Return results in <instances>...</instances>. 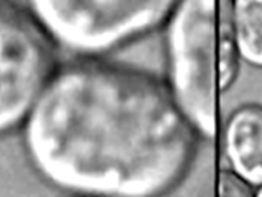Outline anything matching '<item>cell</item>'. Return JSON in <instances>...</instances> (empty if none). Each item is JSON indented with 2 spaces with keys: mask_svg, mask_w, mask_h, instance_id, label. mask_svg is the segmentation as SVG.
Returning <instances> with one entry per match:
<instances>
[{
  "mask_svg": "<svg viewBox=\"0 0 262 197\" xmlns=\"http://www.w3.org/2000/svg\"><path fill=\"white\" fill-rule=\"evenodd\" d=\"M167 85L196 134L213 139L214 85L227 90L241 70L232 0H179L167 21Z\"/></svg>",
  "mask_w": 262,
  "mask_h": 197,
  "instance_id": "2",
  "label": "cell"
},
{
  "mask_svg": "<svg viewBox=\"0 0 262 197\" xmlns=\"http://www.w3.org/2000/svg\"><path fill=\"white\" fill-rule=\"evenodd\" d=\"M223 143L229 168L255 189L262 186V104L235 108L225 122Z\"/></svg>",
  "mask_w": 262,
  "mask_h": 197,
  "instance_id": "5",
  "label": "cell"
},
{
  "mask_svg": "<svg viewBox=\"0 0 262 197\" xmlns=\"http://www.w3.org/2000/svg\"><path fill=\"white\" fill-rule=\"evenodd\" d=\"M52 44L32 12L0 0V137L24 125L55 73Z\"/></svg>",
  "mask_w": 262,
  "mask_h": 197,
  "instance_id": "4",
  "label": "cell"
},
{
  "mask_svg": "<svg viewBox=\"0 0 262 197\" xmlns=\"http://www.w3.org/2000/svg\"><path fill=\"white\" fill-rule=\"evenodd\" d=\"M219 193L221 196L250 197L255 196V188L236 171H233L232 168H228L220 172Z\"/></svg>",
  "mask_w": 262,
  "mask_h": 197,
  "instance_id": "7",
  "label": "cell"
},
{
  "mask_svg": "<svg viewBox=\"0 0 262 197\" xmlns=\"http://www.w3.org/2000/svg\"><path fill=\"white\" fill-rule=\"evenodd\" d=\"M179 0H28L55 43L78 55H102L167 22Z\"/></svg>",
  "mask_w": 262,
  "mask_h": 197,
  "instance_id": "3",
  "label": "cell"
},
{
  "mask_svg": "<svg viewBox=\"0 0 262 197\" xmlns=\"http://www.w3.org/2000/svg\"><path fill=\"white\" fill-rule=\"evenodd\" d=\"M232 22L241 59L262 69V0H232Z\"/></svg>",
  "mask_w": 262,
  "mask_h": 197,
  "instance_id": "6",
  "label": "cell"
},
{
  "mask_svg": "<svg viewBox=\"0 0 262 197\" xmlns=\"http://www.w3.org/2000/svg\"><path fill=\"white\" fill-rule=\"evenodd\" d=\"M198 137L167 84L92 59L55 70L22 125L37 175L93 196L165 194L190 171Z\"/></svg>",
  "mask_w": 262,
  "mask_h": 197,
  "instance_id": "1",
  "label": "cell"
},
{
  "mask_svg": "<svg viewBox=\"0 0 262 197\" xmlns=\"http://www.w3.org/2000/svg\"><path fill=\"white\" fill-rule=\"evenodd\" d=\"M255 196L262 197V186H259V188L255 189Z\"/></svg>",
  "mask_w": 262,
  "mask_h": 197,
  "instance_id": "8",
  "label": "cell"
}]
</instances>
